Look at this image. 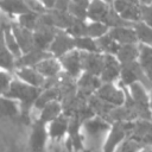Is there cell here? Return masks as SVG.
<instances>
[{
	"label": "cell",
	"mask_w": 152,
	"mask_h": 152,
	"mask_svg": "<svg viewBox=\"0 0 152 152\" xmlns=\"http://www.w3.org/2000/svg\"><path fill=\"white\" fill-rule=\"evenodd\" d=\"M40 89L42 88L30 86L15 77L12 78L8 89L4 94V96L13 99L19 103V115L26 125H30V113Z\"/></svg>",
	"instance_id": "cell-1"
},
{
	"label": "cell",
	"mask_w": 152,
	"mask_h": 152,
	"mask_svg": "<svg viewBox=\"0 0 152 152\" xmlns=\"http://www.w3.org/2000/svg\"><path fill=\"white\" fill-rule=\"evenodd\" d=\"M110 121L100 116L93 115L84 121H82L81 131L83 135V144H89L87 148L89 150H100V142H104L107 133L110 128Z\"/></svg>",
	"instance_id": "cell-2"
},
{
	"label": "cell",
	"mask_w": 152,
	"mask_h": 152,
	"mask_svg": "<svg viewBox=\"0 0 152 152\" xmlns=\"http://www.w3.org/2000/svg\"><path fill=\"white\" fill-rule=\"evenodd\" d=\"M87 20H96L106 24L109 28L115 26L133 25L122 19L113 8L112 4L106 0H90L87 8Z\"/></svg>",
	"instance_id": "cell-3"
},
{
	"label": "cell",
	"mask_w": 152,
	"mask_h": 152,
	"mask_svg": "<svg viewBox=\"0 0 152 152\" xmlns=\"http://www.w3.org/2000/svg\"><path fill=\"white\" fill-rule=\"evenodd\" d=\"M121 84L124 86H129L134 82H140L142 83L145 87H147L150 89L151 83L147 80L139 61H133V62H128V63H124L121 64V69H120V77L119 81Z\"/></svg>",
	"instance_id": "cell-4"
},
{
	"label": "cell",
	"mask_w": 152,
	"mask_h": 152,
	"mask_svg": "<svg viewBox=\"0 0 152 152\" xmlns=\"http://www.w3.org/2000/svg\"><path fill=\"white\" fill-rule=\"evenodd\" d=\"M129 127H131V121H112L102 150L106 152L116 151V147L128 135Z\"/></svg>",
	"instance_id": "cell-5"
},
{
	"label": "cell",
	"mask_w": 152,
	"mask_h": 152,
	"mask_svg": "<svg viewBox=\"0 0 152 152\" xmlns=\"http://www.w3.org/2000/svg\"><path fill=\"white\" fill-rule=\"evenodd\" d=\"M95 95L109 104L118 107L125 101V88L120 82L118 84L116 82H102L95 91Z\"/></svg>",
	"instance_id": "cell-6"
},
{
	"label": "cell",
	"mask_w": 152,
	"mask_h": 152,
	"mask_svg": "<svg viewBox=\"0 0 152 152\" xmlns=\"http://www.w3.org/2000/svg\"><path fill=\"white\" fill-rule=\"evenodd\" d=\"M75 49V38L63 28H57L52 42L49 46V52L55 57H61L68 51Z\"/></svg>",
	"instance_id": "cell-7"
},
{
	"label": "cell",
	"mask_w": 152,
	"mask_h": 152,
	"mask_svg": "<svg viewBox=\"0 0 152 152\" xmlns=\"http://www.w3.org/2000/svg\"><path fill=\"white\" fill-rule=\"evenodd\" d=\"M101 80L99 76H95L89 72H82L76 78V95L78 99L87 101V99L95 94L97 88L101 86Z\"/></svg>",
	"instance_id": "cell-8"
},
{
	"label": "cell",
	"mask_w": 152,
	"mask_h": 152,
	"mask_svg": "<svg viewBox=\"0 0 152 152\" xmlns=\"http://www.w3.org/2000/svg\"><path fill=\"white\" fill-rule=\"evenodd\" d=\"M114 11L125 20L134 24L140 20V2L134 0H113Z\"/></svg>",
	"instance_id": "cell-9"
},
{
	"label": "cell",
	"mask_w": 152,
	"mask_h": 152,
	"mask_svg": "<svg viewBox=\"0 0 152 152\" xmlns=\"http://www.w3.org/2000/svg\"><path fill=\"white\" fill-rule=\"evenodd\" d=\"M49 140L48 125L36 119L32 124L28 135V147L33 151H42L45 148Z\"/></svg>",
	"instance_id": "cell-10"
},
{
	"label": "cell",
	"mask_w": 152,
	"mask_h": 152,
	"mask_svg": "<svg viewBox=\"0 0 152 152\" xmlns=\"http://www.w3.org/2000/svg\"><path fill=\"white\" fill-rule=\"evenodd\" d=\"M58 59L61 62L63 72H65L70 77L76 80L83 72L82 64H81L80 51L77 49H72V50L68 51L66 53H64L61 57H58Z\"/></svg>",
	"instance_id": "cell-11"
},
{
	"label": "cell",
	"mask_w": 152,
	"mask_h": 152,
	"mask_svg": "<svg viewBox=\"0 0 152 152\" xmlns=\"http://www.w3.org/2000/svg\"><path fill=\"white\" fill-rule=\"evenodd\" d=\"M56 30H57V27L48 25V24L43 23L39 19L36 28L33 30V43H34V46L39 48V49H43V50H48L49 46H50V43L52 42V38L55 36Z\"/></svg>",
	"instance_id": "cell-12"
},
{
	"label": "cell",
	"mask_w": 152,
	"mask_h": 152,
	"mask_svg": "<svg viewBox=\"0 0 152 152\" xmlns=\"http://www.w3.org/2000/svg\"><path fill=\"white\" fill-rule=\"evenodd\" d=\"M80 57H81L82 70L84 72H89L95 76H100L102 64H103L104 53H102L100 51H96V52L80 51Z\"/></svg>",
	"instance_id": "cell-13"
},
{
	"label": "cell",
	"mask_w": 152,
	"mask_h": 152,
	"mask_svg": "<svg viewBox=\"0 0 152 152\" xmlns=\"http://www.w3.org/2000/svg\"><path fill=\"white\" fill-rule=\"evenodd\" d=\"M121 64L115 57V55H104L103 64L100 72L101 82H118L120 77Z\"/></svg>",
	"instance_id": "cell-14"
},
{
	"label": "cell",
	"mask_w": 152,
	"mask_h": 152,
	"mask_svg": "<svg viewBox=\"0 0 152 152\" xmlns=\"http://www.w3.org/2000/svg\"><path fill=\"white\" fill-rule=\"evenodd\" d=\"M68 127H69V115L62 112L58 116H56L53 120H51L48 124L49 139L53 141L62 140L68 133Z\"/></svg>",
	"instance_id": "cell-15"
},
{
	"label": "cell",
	"mask_w": 152,
	"mask_h": 152,
	"mask_svg": "<svg viewBox=\"0 0 152 152\" xmlns=\"http://www.w3.org/2000/svg\"><path fill=\"white\" fill-rule=\"evenodd\" d=\"M13 74L17 78L21 80L23 82L38 88H43L46 80L34 66H17Z\"/></svg>",
	"instance_id": "cell-16"
},
{
	"label": "cell",
	"mask_w": 152,
	"mask_h": 152,
	"mask_svg": "<svg viewBox=\"0 0 152 152\" xmlns=\"http://www.w3.org/2000/svg\"><path fill=\"white\" fill-rule=\"evenodd\" d=\"M52 56L48 50H43L33 46L28 51L21 53L18 58H15V68L17 66H33L45 57Z\"/></svg>",
	"instance_id": "cell-17"
},
{
	"label": "cell",
	"mask_w": 152,
	"mask_h": 152,
	"mask_svg": "<svg viewBox=\"0 0 152 152\" xmlns=\"http://www.w3.org/2000/svg\"><path fill=\"white\" fill-rule=\"evenodd\" d=\"M11 28H12V32H13L17 42H18L21 53L28 51L30 49H32L34 46L33 31H31L26 27H23L17 23H11Z\"/></svg>",
	"instance_id": "cell-18"
},
{
	"label": "cell",
	"mask_w": 152,
	"mask_h": 152,
	"mask_svg": "<svg viewBox=\"0 0 152 152\" xmlns=\"http://www.w3.org/2000/svg\"><path fill=\"white\" fill-rule=\"evenodd\" d=\"M45 78H52V77H57L61 75L62 70V65L61 62L57 57L55 56H49L45 57L44 59H42L40 62H38L36 65H33Z\"/></svg>",
	"instance_id": "cell-19"
},
{
	"label": "cell",
	"mask_w": 152,
	"mask_h": 152,
	"mask_svg": "<svg viewBox=\"0 0 152 152\" xmlns=\"http://www.w3.org/2000/svg\"><path fill=\"white\" fill-rule=\"evenodd\" d=\"M108 33L120 44H132L138 43L137 33L133 25H124V26H115L108 30Z\"/></svg>",
	"instance_id": "cell-20"
},
{
	"label": "cell",
	"mask_w": 152,
	"mask_h": 152,
	"mask_svg": "<svg viewBox=\"0 0 152 152\" xmlns=\"http://www.w3.org/2000/svg\"><path fill=\"white\" fill-rule=\"evenodd\" d=\"M0 69L13 72L15 69V57L8 50L4 37V26L0 21Z\"/></svg>",
	"instance_id": "cell-21"
},
{
	"label": "cell",
	"mask_w": 152,
	"mask_h": 152,
	"mask_svg": "<svg viewBox=\"0 0 152 152\" xmlns=\"http://www.w3.org/2000/svg\"><path fill=\"white\" fill-rule=\"evenodd\" d=\"M139 52H140V44L139 43L122 44L119 46V50L115 53V57L118 58L120 64H124V63L137 61L139 58Z\"/></svg>",
	"instance_id": "cell-22"
},
{
	"label": "cell",
	"mask_w": 152,
	"mask_h": 152,
	"mask_svg": "<svg viewBox=\"0 0 152 152\" xmlns=\"http://www.w3.org/2000/svg\"><path fill=\"white\" fill-rule=\"evenodd\" d=\"M39 112L40 113L37 119L48 125L51 120H53L56 116H58L63 112V106L59 100H53L48 102L42 109H39Z\"/></svg>",
	"instance_id": "cell-23"
},
{
	"label": "cell",
	"mask_w": 152,
	"mask_h": 152,
	"mask_svg": "<svg viewBox=\"0 0 152 152\" xmlns=\"http://www.w3.org/2000/svg\"><path fill=\"white\" fill-rule=\"evenodd\" d=\"M138 61L147 77V80L152 84V46L140 44V52H139Z\"/></svg>",
	"instance_id": "cell-24"
},
{
	"label": "cell",
	"mask_w": 152,
	"mask_h": 152,
	"mask_svg": "<svg viewBox=\"0 0 152 152\" xmlns=\"http://www.w3.org/2000/svg\"><path fill=\"white\" fill-rule=\"evenodd\" d=\"M95 40H96L99 51L104 55H115L120 46V44L108 32L99 38H95Z\"/></svg>",
	"instance_id": "cell-25"
},
{
	"label": "cell",
	"mask_w": 152,
	"mask_h": 152,
	"mask_svg": "<svg viewBox=\"0 0 152 152\" xmlns=\"http://www.w3.org/2000/svg\"><path fill=\"white\" fill-rule=\"evenodd\" d=\"M19 115V103L10 97L0 95V119Z\"/></svg>",
	"instance_id": "cell-26"
},
{
	"label": "cell",
	"mask_w": 152,
	"mask_h": 152,
	"mask_svg": "<svg viewBox=\"0 0 152 152\" xmlns=\"http://www.w3.org/2000/svg\"><path fill=\"white\" fill-rule=\"evenodd\" d=\"M2 26H4V37H5V43H6V46L8 48V50L12 52V55L18 58L20 55H21V51H20V48L18 45V42L12 32V28H11V23L8 21H4V20H0Z\"/></svg>",
	"instance_id": "cell-27"
},
{
	"label": "cell",
	"mask_w": 152,
	"mask_h": 152,
	"mask_svg": "<svg viewBox=\"0 0 152 152\" xmlns=\"http://www.w3.org/2000/svg\"><path fill=\"white\" fill-rule=\"evenodd\" d=\"M133 27L137 33L138 43L141 45H147L152 46V27L142 23L141 20L135 21L133 24Z\"/></svg>",
	"instance_id": "cell-28"
},
{
	"label": "cell",
	"mask_w": 152,
	"mask_h": 152,
	"mask_svg": "<svg viewBox=\"0 0 152 152\" xmlns=\"http://www.w3.org/2000/svg\"><path fill=\"white\" fill-rule=\"evenodd\" d=\"M90 0H70L68 12L80 19H87V8Z\"/></svg>",
	"instance_id": "cell-29"
},
{
	"label": "cell",
	"mask_w": 152,
	"mask_h": 152,
	"mask_svg": "<svg viewBox=\"0 0 152 152\" xmlns=\"http://www.w3.org/2000/svg\"><path fill=\"white\" fill-rule=\"evenodd\" d=\"M109 27L101 23V21H96V20H87L86 24V36H89L91 38H99L103 34H106L108 32Z\"/></svg>",
	"instance_id": "cell-30"
},
{
	"label": "cell",
	"mask_w": 152,
	"mask_h": 152,
	"mask_svg": "<svg viewBox=\"0 0 152 152\" xmlns=\"http://www.w3.org/2000/svg\"><path fill=\"white\" fill-rule=\"evenodd\" d=\"M74 38H75V49H77L78 51H88V52L99 51L95 38H91L89 36H80Z\"/></svg>",
	"instance_id": "cell-31"
},
{
	"label": "cell",
	"mask_w": 152,
	"mask_h": 152,
	"mask_svg": "<svg viewBox=\"0 0 152 152\" xmlns=\"http://www.w3.org/2000/svg\"><path fill=\"white\" fill-rule=\"evenodd\" d=\"M39 14L40 13H37V12H33V11L25 12V13H23V14L17 17V24H19L20 26L33 31L36 28L37 24H38Z\"/></svg>",
	"instance_id": "cell-32"
},
{
	"label": "cell",
	"mask_w": 152,
	"mask_h": 152,
	"mask_svg": "<svg viewBox=\"0 0 152 152\" xmlns=\"http://www.w3.org/2000/svg\"><path fill=\"white\" fill-rule=\"evenodd\" d=\"M142 150H146V147L131 135H127L121 141V144L116 147V151H121V152H134V151H142Z\"/></svg>",
	"instance_id": "cell-33"
},
{
	"label": "cell",
	"mask_w": 152,
	"mask_h": 152,
	"mask_svg": "<svg viewBox=\"0 0 152 152\" xmlns=\"http://www.w3.org/2000/svg\"><path fill=\"white\" fill-rule=\"evenodd\" d=\"M140 20L152 27V5L140 4Z\"/></svg>",
	"instance_id": "cell-34"
},
{
	"label": "cell",
	"mask_w": 152,
	"mask_h": 152,
	"mask_svg": "<svg viewBox=\"0 0 152 152\" xmlns=\"http://www.w3.org/2000/svg\"><path fill=\"white\" fill-rule=\"evenodd\" d=\"M12 81V72L0 69V95H4Z\"/></svg>",
	"instance_id": "cell-35"
},
{
	"label": "cell",
	"mask_w": 152,
	"mask_h": 152,
	"mask_svg": "<svg viewBox=\"0 0 152 152\" xmlns=\"http://www.w3.org/2000/svg\"><path fill=\"white\" fill-rule=\"evenodd\" d=\"M39 1L46 10H52L55 6V2H56V0H39Z\"/></svg>",
	"instance_id": "cell-36"
},
{
	"label": "cell",
	"mask_w": 152,
	"mask_h": 152,
	"mask_svg": "<svg viewBox=\"0 0 152 152\" xmlns=\"http://www.w3.org/2000/svg\"><path fill=\"white\" fill-rule=\"evenodd\" d=\"M148 102H150V109H151V114H152V84L148 89Z\"/></svg>",
	"instance_id": "cell-37"
},
{
	"label": "cell",
	"mask_w": 152,
	"mask_h": 152,
	"mask_svg": "<svg viewBox=\"0 0 152 152\" xmlns=\"http://www.w3.org/2000/svg\"><path fill=\"white\" fill-rule=\"evenodd\" d=\"M140 1V4H150L152 0H139Z\"/></svg>",
	"instance_id": "cell-38"
},
{
	"label": "cell",
	"mask_w": 152,
	"mask_h": 152,
	"mask_svg": "<svg viewBox=\"0 0 152 152\" xmlns=\"http://www.w3.org/2000/svg\"><path fill=\"white\" fill-rule=\"evenodd\" d=\"M106 1H107V2H109V4H112V1H113V0H106Z\"/></svg>",
	"instance_id": "cell-39"
},
{
	"label": "cell",
	"mask_w": 152,
	"mask_h": 152,
	"mask_svg": "<svg viewBox=\"0 0 152 152\" xmlns=\"http://www.w3.org/2000/svg\"><path fill=\"white\" fill-rule=\"evenodd\" d=\"M150 4H151V5H152V1H151V2H150Z\"/></svg>",
	"instance_id": "cell-40"
}]
</instances>
